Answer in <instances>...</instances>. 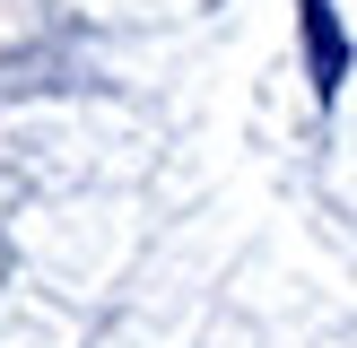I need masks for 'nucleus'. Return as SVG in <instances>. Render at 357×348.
<instances>
[{
  "instance_id": "1",
  "label": "nucleus",
  "mask_w": 357,
  "mask_h": 348,
  "mask_svg": "<svg viewBox=\"0 0 357 348\" xmlns=\"http://www.w3.org/2000/svg\"><path fill=\"white\" fill-rule=\"evenodd\" d=\"M296 26H305V70H314V96H340L349 79V35L331 0H296Z\"/></svg>"
}]
</instances>
